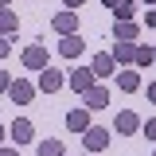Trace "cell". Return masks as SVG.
I'll list each match as a JSON object with an SVG mask.
<instances>
[{
    "mask_svg": "<svg viewBox=\"0 0 156 156\" xmlns=\"http://www.w3.org/2000/svg\"><path fill=\"white\" fill-rule=\"evenodd\" d=\"M35 86L43 90V94H58V90L66 86V74H62V70H55V66L47 62V66L39 70V82H35Z\"/></svg>",
    "mask_w": 156,
    "mask_h": 156,
    "instance_id": "cell-1",
    "label": "cell"
},
{
    "mask_svg": "<svg viewBox=\"0 0 156 156\" xmlns=\"http://www.w3.org/2000/svg\"><path fill=\"white\" fill-rule=\"evenodd\" d=\"M82 136H86L82 144H86L90 152H105V148H109V129H101V125H90Z\"/></svg>",
    "mask_w": 156,
    "mask_h": 156,
    "instance_id": "cell-2",
    "label": "cell"
},
{
    "mask_svg": "<svg viewBox=\"0 0 156 156\" xmlns=\"http://www.w3.org/2000/svg\"><path fill=\"white\" fill-rule=\"evenodd\" d=\"M8 98H12L16 105H27V101L35 98V86H31L27 78H12V86H8Z\"/></svg>",
    "mask_w": 156,
    "mask_h": 156,
    "instance_id": "cell-3",
    "label": "cell"
},
{
    "mask_svg": "<svg viewBox=\"0 0 156 156\" xmlns=\"http://www.w3.org/2000/svg\"><path fill=\"white\" fill-rule=\"evenodd\" d=\"M66 86H70V90H78V94H86V90L94 86V70H86V66L70 70V74H66Z\"/></svg>",
    "mask_w": 156,
    "mask_h": 156,
    "instance_id": "cell-4",
    "label": "cell"
},
{
    "mask_svg": "<svg viewBox=\"0 0 156 156\" xmlns=\"http://www.w3.org/2000/svg\"><path fill=\"white\" fill-rule=\"evenodd\" d=\"M23 66H27V70H43V66H47V47H43V43H31V47L23 51Z\"/></svg>",
    "mask_w": 156,
    "mask_h": 156,
    "instance_id": "cell-5",
    "label": "cell"
},
{
    "mask_svg": "<svg viewBox=\"0 0 156 156\" xmlns=\"http://www.w3.org/2000/svg\"><path fill=\"white\" fill-rule=\"evenodd\" d=\"M109 55H113L117 66H129V62L136 58V43H133V39H117V47L109 51Z\"/></svg>",
    "mask_w": 156,
    "mask_h": 156,
    "instance_id": "cell-6",
    "label": "cell"
},
{
    "mask_svg": "<svg viewBox=\"0 0 156 156\" xmlns=\"http://www.w3.org/2000/svg\"><path fill=\"white\" fill-rule=\"evenodd\" d=\"M117 90H125V94H136L140 90V70H133V66H125V70H117Z\"/></svg>",
    "mask_w": 156,
    "mask_h": 156,
    "instance_id": "cell-7",
    "label": "cell"
},
{
    "mask_svg": "<svg viewBox=\"0 0 156 156\" xmlns=\"http://www.w3.org/2000/svg\"><path fill=\"white\" fill-rule=\"evenodd\" d=\"M82 101H86V109H105V105H109V90L94 82V86H90V90L82 94Z\"/></svg>",
    "mask_w": 156,
    "mask_h": 156,
    "instance_id": "cell-8",
    "label": "cell"
},
{
    "mask_svg": "<svg viewBox=\"0 0 156 156\" xmlns=\"http://www.w3.org/2000/svg\"><path fill=\"white\" fill-rule=\"evenodd\" d=\"M8 133H12V140H16V144H27V140H31V136H35V125H31V121H27V117H16V121H12V129H8Z\"/></svg>",
    "mask_w": 156,
    "mask_h": 156,
    "instance_id": "cell-9",
    "label": "cell"
},
{
    "mask_svg": "<svg viewBox=\"0 0 156 156\" xmlns=\"http://www.w3.org/2000/svg\"><path fill=\"white\" fill-rule=\"evenodd\" d=\"M51 27H55L58 35H74V31H78V16L66 8V12H58V16L51 20Z\"/></svg>",
    "mask_w": 156,
    "mask_h": 156,
    "instance_id": "cell-10",
    "label": "cell"
},
{
    "mask_svg": "<svg viewBox=\"0 0 156 156\" xmlns=\"http://www.w3.org/2000/svg\"><path fill=\"white\" fill-rule=\"evenodd\" d=\"M82 51H86V43H82V35H78V31H74V35H62V39H58V55L78 58Z\"/></svg>",
    "mask_w": 156,
    "mask_h": 156,
    "instance_id": "cell-11",
    "label": "cell"
},
{
    "mask_svg": "<svg viewBox=\"0 0 156 156\" xmlns=\"http://www.w3.org/2000/svg\"><path fill=\"white\" fill-rule=\"evenodd\" d=\"M90 70H94V78H113V74H117V62H113L109 51H101V55L94 58V66H90Z\"/></svg>",
    "mask_w": 156,
    "mask_h": 156,
    "instance_id": "cell-12",
    "label": "cell"
},
{
    "mask_svg": "<svg viewBox=\"0 0 156 156\" xmlns=\"http://www.w3.org/2000/svg\"><path fill=\"white\" fill-rule=\"evenodd\" d=\"M66 129L70 133H86L90 129V109H70L66 113Z\"/></svg>",
    "mask_w": 156,
    "mask_h": 156,
    "instance_id": "cell-13",
    "label": "cell"
},
{
    "mask_svg": "<svg viewBox=\"0 0 156 156\" xmlns=\"http://www.w3.org/2000/svg\"><path fill=\"white\" fill-rule=\"evenodd\" d=\"M113 129H117L121 136H129V133H136V129H140V121H136V113L121 109V113H117V121H113Z\"/></svg>",
    "mask_w": 156,
    "mask_h": 156,
    "instance_id": "cell-14",
    "label": "cell"
},
{
    "mask_svg": "<svg viewBox=\"0 0 156 156\" xmlns=\"http://www.w3.org/2000/svg\"><path fill=\"white\" fill-rule=\"evenodd\" d=\"M16 31H20V20H16V12L0 8V35H16Z\"/></svg>",
    "mask_w": 156,
    "mask_h": 156,
    "instance_id": "cell-15",
    "label": "cell"
},
{
    "mask_svg": "<svg viewBox=\"0 0 156 156\" xmlns=\"http://www.w3.org/2000/svg\"><path fill=\"white\" fill-rule=\"evenodd\" d=\"M39 156H66V148H62V140L47 136V140H39Z\"/></svg>",
    "mask_w": 156,
    "mask_h": 156,
    "instance_id": "cell-16",
    "label": "cell"
},
{
    "mask_svg": "<svg viewBox=\"0 0 156 156\" xmlns=\"http://www.w3.org/2000/svg\"><path fill=\"white\" fill-rule=\"evenodd\" d=\"M113 35L117 39H136V20H117V23H113Z\"/></svg>",
    "mask_w": 156,
    "mask_h": 156,
    "instance_id": "cell-17",
    "label": "cell"
},
{
    "mask_svg": "<svg viewBox=\"0 0 156 156\" xmlns=\"http://www.w3.org/2000/svg\"><path fill=\"white\" fill-rule=\"evenodd\" d=\"M136 4H140V0H117V4H113V16H117V20H133Z\"/></svg>",
    "mask_w": 156,
    "mask_h": 156,
    "instance_id": "cell-18",
    "label": "cell"
},
{
    "mask_svg": "<svg viewBox=\"0 0 156 156\" xmlns=\"http://www.w3.org/2000/svg\"><path fill=\"white\" fill-rule=\"evenodd\" d=\"M136 66H152V47H136Z\"/></svg>",
    "mask_w": 156,
    "mask_h": 156,
    "instance_id": "cell-19",
    "label": "cell"
},
{
    "mask_svg": "<svg viewBox=\"0 0 156 156\" xmlns=\"http://www.w3.org/2000/svg\"><path fill=\"white\" fill-rule=\"evenodd\" d=\"M8 86H12V74H8V70H0V94H8Z\"/></svg>",
    "mask_w": 156,
    "mask_h": 156,
    "instance_id": "cell-20",
    "label": "cell"
},
{
    "mask_svg": "<svg viewBox=\"0 0 156 156\" xmlns=\"http://www.w3.org/2000/svg\"><path fill=\"white\" fill-rule=\"evenodd\" d=\"M144 136H148V140H156V117H152V121H144Z\"/></svg>",
    "mask_w": 156,
    "mask_h": 156,
    "instance_id": "cell-21",
    "label": "cell"
},
{
    "mask_svg": "<svg viewBox=\"0 0 156 156\" xmlns=\"http://www.w3.org/2000/svg\"><path fill=\"white\" fill-rule=\"evenodd\" d=\"M12 55V47H8V35H0V58H8Z\"/></svg>",
    "mask_w": 156,
    "mask_h": 156,
    "instance_id": "cell-22",
    "label": "cell"
},
{
    "mask_svg": "<svg viewBox=\"0 0 156 156\" xmlns=\"http://www.w3.org/2000/svg\"><path fill=\"white\" fill-rule=\"evenodd\" d=\"M62 4H66V8H70V12H74V8H82V4H86V0H62Z\"/></svg>",
    "mask_w": 156,
    "mask_h": 156,
    "instance_id": "cell-23",
    "label": "cell"
},
{
    "mask_svg": "<svg viewBox=\"0 0 156 156\" xmlns=\"http://www.w3.org/2000/svg\"><path fill=\"white\" fill-rule=\"evenodd\" d=\"M144 23H148V27H156V8L148 12V16H144Z\"/></svg>",
    "mask_w": 156,
    "mask_h": 156,
    "instance_id": "cell-24",
    "label": "cell"
},
{
    "mask_svg": "<svg viewBox=\"0 0 156 156\" xmlns=\"http://www.w3.org/2000/svg\"><path fill=\"white\" fill-rule=\"evenodd\" d=\"M148 101H152V105H156V82H152V86H148Z\"/></svg>",
    "mask_w": 156,
    "mask_h": 156,
    "instance_id": "cell-25",
    "label": "cell"
},
{
    "mask_svg": "<svg viewBox=\"0 0 156 156\" xmlns=\"http://www.w3.org/2000/svg\"><path fill=\"white\" fill-rule=\"evenodd\" d=\"M0 156H16V148H0Z\"/></svg>",
    "mask_w": 156,
    "mask_h": 156,
    "instance_id": "cell-26",
    "label": "cell"
},
{
    "mask_svg": "<svg viewBox=\"0 0 156 156\" xmlns=\"http://www.w3.org/2000/svg\"><path fill=\"white\" fill-rule=\"evenodd\" d=\"M101 4H105V8H113V4H117V0H101Z\"/></svg>",
    "mask_w": 156,
    "mask_h": 156,
    "instance_id": "cell-27",
    "label": "cell"
},
{
    "mask_svg": "<svg viewBox=\"0 0 156 156\" xmlns=\"http://www.w3.org/2000/svg\"><path fill=\"white\" fill-rule=\"evenodd\" d=\"M152 66H156V43H152Z\"/></svg>",
    "mask_w": 156,
    "mask_h": 156,
    "instance_id": "cell-28",
    "label": "cell"
},
{
    "mask_svg": "<svg viewBox=\"0 0 156 156\" xmlns=\"http://www.w3.org/2000/svg\"><path fill=\"white\" fill-rule=\"evenodd\" d=\"M0 8H8V0H0Z\"/></svg>",
    "mask_w": 156,
    "mask_h": 156,
    "instance_id": "cell-29",
    "label": "cell"
},
{
    "mask_svg": "<svg viewBox=\"0 0 156 156\" xmlns=\"http://www.w3.org/2000/svg\"><path fill=\"white\" fill-rule=\"evenodd\" d=\"M0 140H4V125H0Z\"/></svg>",
    "mask_w": 156,
    "mask_h": 156,
    "instance_id": "cell-30",
    "label": "cell"
},
{
    "mask_svg": "<svg viewBox=\"0 0 156 156\" xmlns=\"http://www.w3.org/2000/svg\"><path fill=\"white\" fill-rule=\"evenodd\" d=\"M144 4H152V8H156V0H144Z\"/></svg>",
    "mask_w": 156,
    "mask_h": 156,
    "instance_id": "cell-31",
    "label": "cell"
}]
</instances>
